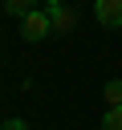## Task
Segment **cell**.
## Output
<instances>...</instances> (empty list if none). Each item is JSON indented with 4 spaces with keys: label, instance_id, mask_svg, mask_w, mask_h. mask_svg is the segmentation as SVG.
I'll list each match as a JSON object with an SVG mask.
<instances>
[{
    "label": "cell",
    "instance_id": "6da1fadb",
    "mask_svg": "<svg viewBox=\"0 0 122 130\" xmlns=\"http://www.w3.org/2000/svg\"><path fill=\"white\" fill-rule=\"evenodd\" d=\"M45 12H49V20H53V32H57V37H65V32L77 28V8H73L69 0H45Z\"/></svg>",
    "mask_w": 122,
    "mask_h": 130
},
{
    "label": "cell",
    "instance_id": "7a4b0ae2",
    "mask_svg": "<svg viewBox=\"0 0 122 130\" xmlns=\"http://www.w3.org/2000/svg\"><path fill=\"white\" fill-rule=\"evenodd\" d=\"M20 37L24 41H45V37H53V20H49V12L45 8H37V12H28V16H20Z\"/></svg>",
    "mask_w": 122,
    "mask_h": 130
},
{
    "label": "cell",
    "instance_id": "3957f363",
    "mask_svg": "<svg viewBox=\"0 0 122 130\" xmlns=\"http://www.w3.org/2000/svg\"><path fill=\"white\" fill-rule=\"evenodd\" d=\"M94 16L106 28H122V0H94Z\"/></svg>",
    "mask_w": 122,
    "mask_h": 130
},
{
    "label": "cell",
    "instance_id": "277c9868",
    "mask_svg": "<svg viewBox=\"0 0 122 130\" xmlns=\"http://www.w3.org/2000/svg\"><path fill=\"white\" fill-rule=\"evenodd\" d=\"M102 102L106 106H122V77H110L102 85Z\"/></svg>",
    "mask_w": 122,
    "mask_h": 130
},
{
    "label": "cell",
    "instance_id": "5b68a950",
    "mask_svg": "<svg viewBox=\"0 0 122 130\" xmlns=\"http://www.w3.org/2000/svg\"><path fill=\"white\" fill-rule=\"evenodd\" d=\"M37 8H41V0H4V12L8 16H28Z\"/></svg>",
    "mask_w": 122,
    "mask_h": 130
},
{
    "label": "cell",
    "instance_id": "8992f818",
    "mask_svg": "<svg viewBox=\"0 0 122 130\" xmlns=\"http://www.w3.org/2000/svg\"><path fill=\"white\" fill-rule=\"evenodd\" d=\"M102 130H122V106H106V114H102Z\"/></svg>",
    "mask_w": 122,
    "mask_h": 130
},
{
    "label": "cell",
    "instance_id": "52a82bcc",
    "mask_svg": "<svg viewBox=\"0 0 122 130\" xmlns=\"http://www.w3.org/2000/svg\"><path fill=\"white\" fill-rule=\"evenodd\" d=\"M0 130H28V122H24V118H4Z\"/></svg>",
    "mask_w": 122,
    "mask_h": 130
}]
</instances>
